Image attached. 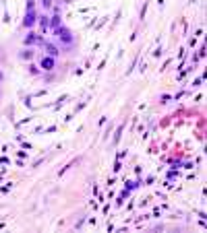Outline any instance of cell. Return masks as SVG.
Instances as JSON below:
<instances>
[{"label": "cell", "mask_w": 207, "mask_h": 233, "mask_svg": "<svg viewBox=\"0 0 207 233\" xmlns=\"http://www.w3.org/2000/svg\"><path fill=\"white\" fill-rule=\"evenodd\" d=\"M56 35H58V39H60L62 43H73V35H70V31L66 27H58Z\"/></svg>", "instance_id": "6da1fadb"}, {"label": "cell", "mask_w": 207, "mask_h": 233, "mask_svg": "<svg viewBox=\"0 0 207 233\" xmlns=\"http://www.w3.org/2000/svg\"><path fill=\"white\" fill-rule=\"evenodd\" d=\"M33 23H35V13L33 10H27V17H25V21H23V25H25V27H31Z\"/></svg>", "instance_id": "7a4b0ae2"}, {"label": "cell", "mask_w": 207, "mask_h": 233, "mask_svg": "<svg viewBox=\"0 0 207 233\" xmlns=\"http://www.w3.org/2000/svg\"><path fill=\"white\" fill-rule=\"evenodd\" d=\"M41 68L52 70L54 68V60H52V58H44V60H41Z\"/></svg>", "instance_id": "3957f363"}, {"label": "cell", "mask_w": 207, "mask_h": 233, "mask_svg": "<svg viewBox=\"0 0 207 233\" xmlns=\"http://www.w3.org/2000/svg\"><path fill=\"white\" fill-rule=\"evenodd\" d=\"M46 50H48V54H50V56H58V50H56L54 43H46Z\"/></svg>", "instance_id": "277c9868"}, {"label": "cell", "mask_w": 207, "mask_h": 233, "mask_svg": "<svg viewBox=\"0 0 207 233\" xmlns=\"http://www.w3.org/2000/svg\"><path fill=\"white\" fill-rule=\"evenodd\" d=\"M50 25H52V27H56V29H58V27H60V17H54V19L50 21Z\"/></svg>", "instance_id": "5b68a950"}, {"label": "cell", "mask_w": 207, "mask_h": 233, "mask_svg": "<svg viewBox=\"0 0 207 233\" xmlns=\"http://www.w3.org/2000/svg\"><path fill=\"white\" fill-rule=\"evenodd\" d=\"M25 43H35V35H33V33H29L27 37H25Z\"/></svg>", "instance_id": "8992f818"}, {"label": "cell", "mask_w": 207, "mask_h": 233, "mask_svg": "<svg viewBox=\"0 0 207 233\" xmlns=\"http://www.w3.org/2000/svg\"><path fill=\"white\" fill-rule=\"evenodd\" d=\"M27 10H33V0H27Z\"/></svg>", "instance_id": "52a82bcc"}, {"label": "cell", "mask_w": 207, "mask_h": 233, "mask_svg": "<svg viewBox=\"0 0 207 233\" xmlns=\"http://www.w3.org/2000/svg\"><path fill=\"white\" fill-rule=\"evenodd\" d=\"M44 6H50V0H44Z\"/></svg>", "instance_id": "ba28073f"}]
</instances>
